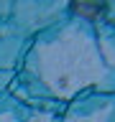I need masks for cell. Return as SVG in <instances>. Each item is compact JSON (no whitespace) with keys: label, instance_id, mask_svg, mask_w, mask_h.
Instances as JSON below:
<instances>
[{"label":"cell","instance_id":"1","mask_svg":"<svg viewBox=\"0 0 115 122\" xmlns=\"http://www.w3.org/2000/svg\"><path fill=\"white\" fill-rule=\"evenodd\" d=\"M77 10V13H84V15H90V18H97L102 10H105V5H72Z\"/></svg>","mask_w":115,"mask_h":122}]
</instances>
